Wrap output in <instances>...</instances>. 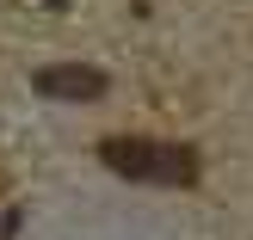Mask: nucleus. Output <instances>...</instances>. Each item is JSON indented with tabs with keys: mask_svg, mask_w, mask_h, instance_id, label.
<instances>
[{
	"mask_svg": "<svg viewBox=\"0 0 253 240\" xmlns=\"http://www.w3.org/2000/svg\"><path fill=\"white\" fill-rule=\"evenodd\" d=\"M37 93L43 99H105V74L93 62H56V68H37Z\"/></svg>",
	"mask_w": 253,
	"mask_h": 240,
	"instance_id": "obj_2",
	"label": "nucleus"
},
{
	"mask_svg": "<svg viewBox=\"0 0 253 240\" xmlns=\"http://www.w3.org/2000/svg\"><path fill=\"white\" fill-rule=\"evenodd\" d=\"M99 160L124 179H155V185H198V154L185 142H142V136H105Z\"/></svg>",
	"mask_w": 253,
	"mask_h": 240,
	"instance_id": "obj_1",
	"label": "nucleus"
}]
</instances>
